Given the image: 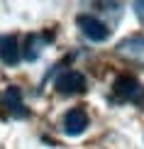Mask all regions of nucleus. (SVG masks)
I'll return each mask as SVG.
<instances>
[{
  "label": "nucleus",
  "mask_w": 144,
  "mask_h": 149,
  "mask_svg": "<svg viewBox=\"0 0 144 149\" xmlns=\"http://www.w3.org/2000/svg\"><path fill=\"white\" fill-rule=\"evenodd\" d=\"M112 95L122 103H144V88L134 76H120L112 86Z\"/></svg>",
  "instance_id": "f257e3e1"
},
{
  "label": "nucleus",
  "mask_w": 144,
  "mask_h": 149,
  "mask_svg": "<svg viewBox=\"0 0 144 149\" xmlns=\"http://www.w3.org/2000/svg\"><path fill=\"white\" fill-rule=\"evenodd\" d=\"M76 24H78L81 32H83V37L90 39V42H105L110 37V27L103 20L93 17V15H78L76 17Z\"/></svg>",
  "instance_id": "f03ea898"
},
{
  "label": "nucleus",
  "mask_w": 144,
  "mask_h": 149,
  "mask_svg": "<svg viewBox=\"0 0 144 149\" xmlns=\"http://www.w3.org/2000/svg\"><path fill=\"white\" fill-rule=\"evenodd\" d=\"M117 54L122 59L132 61V64H142L144 66V34H137V37H127L117 44Z\"/></svg>",
  "instance_id": "7ed1b4c3"
},
{
  "label": "nucleus",
  "mask_w": 144,
  "mask_h": 149,
  "mask_svg": "<svg viewBox=\"0 0 144 149\" xmlns=\"http://www.w3.org/2000/svg\"><path fill=\"white\" fill-rule=\"evenodd\" d=\"M56 91L64 93V95H73V93H83L86 91V78L78 71H64L56 78Z\"/></svg>",
  "instance_id": "20e7f679"
},
{
  "label": "nucleus",
  "mask_w": 144,
  "mask_h": 149,
  "mask_svg": "<svg viewBox=\"0 0 144 149\" xmlns=\"http://www.w3.org/2000/svg\"><path fill=\"white\" fill-rule=\"evenodd\" d=\"M0 103H3V108L8 110L12 117H27V108H24V100H22V91L17 88V86L5 88Z\"/></svg>",
  "instance_id": "39448f33"
},
{
  "label": "nucleus",
  "mask_w": 144,
  "mask_h": 149,
  "mask_svg": "<svg viewBox=\"0 0 144 149\" xmlns=\"http://www.w3.org/2000/svg\"><path fill=\"white\" fill-rule=\"evenodd\" d=\"M86 127H88V113L83 108H73L64 115V132L66 134L76 137V134L86 132Z\"/></svg>",
  "instance_id": "423d86ee"
},
{
  "label": "nucleus",
  "mask_w": 144,
  "mask_h": 149,
  "mask_svg": "<svg viewBox=\"0 0 144 149\" xmlns=\"http://www.w3.org/2000/svg\"><path fill=\"white\" fill-rule=\"evenodd\" d=\"M0 61L8 66H15L20 61V44L15 34H0Z\"/></svg>",
  "instance_id": "0eeeda50"
},
{
  "label": "nucleus",
  "mask_w": 144,
  "mask_h": 149,
  "mask_svg": "<svg viewBox=\"0 0 144 149\" xmlns=\"http://www.w3.org/2000/svg\"><path fill=\"white\" fill-rule=\"evenodd\" d=\"M44 44H47V37H42V34H29V37H27V49H24V59H27V61L39 59L42 47H44Z\"/></svg>",
  "instance_id": "6e6552de"
},
{
  "label": "nucleus",
  "mask_w": 144,
  "mask_h": 149,
  "mask_svg": "<svg viewBox=\"0 0 144 149\" xmlns=\"http://www.w3.org/2000/svg\"><path fill=\"white\" fill-rule=\"evenodd\" d=\"M132 8H134V12H137V17H139V20L144 22V3H134Z\"/></svg>",
  "instance_id": "1a4fd4ad"
}]
</instances>
